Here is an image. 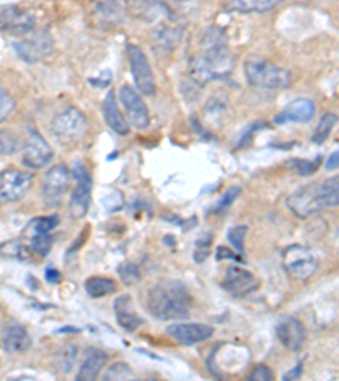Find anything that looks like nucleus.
<instances>
[{
  "label": "nucleus",
  "mask_w": 339,
  "mask_h": 381,
  "mask_svg": "<svg viewBox=\"0 0 339 381\" xmlns=\"http://www.w3.org/2000/svg\"><path fill=\"white\" fill-rule=\"evenodd\" d=\"M51 246H53V237H51L50 234H33L29 248H31L36 256L45 258L51 251Z\"/></svg>",
  "instance_id": "cd10ccee"
},
{
  "label": "nucleus",
  "mask_w": 339,
  "mask_h": 381,
  "mask_svg": "<svg viewBox=\"0 0 339 381\" xmlns=\"http://www.w3.org/2000/svg\"><path fill=\"white\" fill-rule=\"evenodd\" d=\"M14 110H16L14 98H12L11 93L6 92V90L0 89V124L14 114Z\"/></svg>",
  "instance_id": "f704fd0d"
},
{
  "label": "nucleus",
  "mask_w": 339,
  "mask_h": 381,
  "mask_svg": "<svg viewBox=\"0 0 339 381\" xmlns=\"http://www.w3.org/2000/svg\"><path fill=\"white\" fill-rule=\"evenodd\" d=\"M117 290V283L114 280L106 278V276H92L85 281V292L92 298H102L111 295Z\"/></svg>",
  "instance_id": "393cba45"
},
{
  "label": "nucleus",
  "mask_w": 339,
  "mask_h": 381,
  "mask_svg": "<svg viewBox=\"0 0 339 381\" xmlns=\"http://www.w3.org/2000/svg\"><path fill=\"white\" fill-rule=\"evenodd\" d=\"M55 41L51 38L50 31L46 29H41V31L31 33L29 38L23 39V41L16 42L14 50L17 51V55L28 63H38L41 59H45L46 56H50L53 53Z\"/></svg>",
  "instance_id": "9b49d317"
},
{
  "label": "nucleus",
  "mask_w": 339,
  "mask_h": 381,
  "mask_svg": "<svg viewBox=\"0 0 339 381\" xmlns=\"http://www.w3.org/2000/svg\"><path fill=\"white\" fill-rule=\"evenodd\" d=\"M114 314L117 324L124 329V331H136L138 327L143 326V319L139 317L136 309H134L133 298L129 295H119L114 300Z\"/></svg>",
  "instance_id": "aec40b11"
},
{
  "label": "nucleus",
  "mask_w": 339,
  "mask_h": 381,
  "mask_svg": "<svg viewBox=\"0 0 339 381\" xmlns=\"http://www.w3.org/2000/svg\"><path fill=\"white\" fill-rule=\"evenodd\" d=\"M284 266L292 278L307 280L317 271V259L311 249L302 244L287 246L284 249Z\"/></svg>",
  "instance_id": "6e6552de"
},
{
  "label": "nucleus",
  "mask_w": 339,
  "mask_h": 381,
  "mask_svg": "<svg viewBox=\"0 0 339 381\" xmlns=\"http://www.w3.org/2000/svg\"><path fill=\"white\" fill-rule=\"evenodd\" d=\"M53 148L48 144L43 134L38 129H29L24 142V166L31 168V170H41V168H46L48 164L53 161Z\"/></svg>",
  "instance_id": "1a4fd4ad"
},
{
  "label": "nucleus",
  "mask_w": 339,
  "mask_h": 381,
  "mask_svg": "<svg viewBox=\"0 0 339 381\" xmlns=\"http://www.w3.org/2000/svg\"><path fill=\"white\" fill-rule=\"evenodd\" d=\"M278 341L290 351H301L306 343V327L297 317H284L277 324Z\"/></svg>",
  "instance_id": "f3484780"
},
{
  "label": "nucleus",
  "mask_w": 339,
  "mask_h": 381,
  "mask_svg": "<svg viewBox=\"0 0 339 381\" xmlns=\"http://www.w3.org/2000/svg\"><path fill=\"white\" fill-rule=\"evenodd\" d=\"M72 173L73 178L77 180V185L72 192V197H70L68 209L73 219H82L87 215L90 209V202H92V176L82 163H75Z\"/></svg>",
  "instance_id": "423d86ee"
},
{
  "label": "nucleus",
  "mask_w": 339,
  "mask_h": 381,
  "mask_svg": "<svg viewBox=\"0 0 339 381\" xmlns=\"http://www.w3.org/2000/svg\"><path fill=\"white\" fill-rule=\"evenodd\" d=\"M126 381H153V380H136V378H133V380H126Z\"/></svg>",
  "instance_id": "c03bdc74"
},
{
  "label": "nucleus",
  "mask_w": 339,
  "mask_h": 381,
  "mask_svg": "<svg viewBox=\"0 0 339 381\" xmlns=\"http://www.w3.org/2000/svg\"><path fill=\"white\" fill-rule=\"evenodd\" d=\"M234 58L219 28H209L201 39L199 53L190 58V76L195 84L207 85L226 80L233 73Z\"/></svg>",
  "instance_id": "f257e3e1"
},
{
  "label": "nucleus",
  "mask_w": 339,
  "mask_h": 381,
  "mask_svg": "<svg viewBox=\"0 0 339 381\" xmlns=\"http://www.w3.org/2000/svg\"><path fill=\"white\" fill-rule=\"evenodd\" d=\"M277 6H280V2L277 0H238V2H231L228 6V11L234 12H243V14H250V12H270Z\"/></svg>",
  "instance_id": "b1692460"
},
{
  "label": "nucleus",
  "mask_w": 339,
  "mask_h": 381,
  "mask_svg": "<svg viewBox=\"0 0 339 381\" xmlns=\"http://www.w3.org/2000/svg\"><path fill=\"white\" fill-rule=\"evenodd\" d=\"M9 381H36L33 376H17V378H11Z\"/></svg>",
  "instance_id": "37998d69"
},
{
  "label": "nucleus",
  "mask_w": 339,
  "mask_h": 381,
  "mask_svg": "<svg viewBox=\"0 0 339 381\" xmlns=\"http://www.w3.org/2000/svg\"><path fill=\"white\" fill-rule=\"evenodd\" d=\"M117 273H119V278L124 285H134L141 278V271H139L138 265H134L131 261H124Z\"/></svg>",
  "instance_id": "c756f323"
},
{
  "label": "nucleus",
  "mask_w": 339,
  "mask_h": 381,
  "mask_svg": "<svg viewBox=\"0 0 339 381\" xmlns=\"http://www.w3.org/2000/svg\"><path fill=\"white\" fill-rule=\"evenodd\" d=\"M89 131V120L77 107H68V109L60 110L51 120V132L60 142L72 144V142L80 141Z\"/></svg>",
  "instance_id": "39448f33"
},
{
  "label": "nucleus",
  "mask_w": 339,
  "mask_h": 381,
  "mask_svg": "<svg viewBox=\"0 0 339 381\" xmlns=\"http://www.w3.org/2000/svg\"><path fill=\"white\" fill-rule=\"evenodd\" d=\"M0 336H2V348L9 354H23L31 348V336L21 324H6Z\"/></svg>",
  "instance_id": "6ab92c4d"
},
{
  "label": "nucleus",
  "mask_w": 339,
  "mask_h": 381,
  "mask_svg": "<svg viewBox=\"0 0 339 381\" xmlns=\"http://www.w3.org/2000/svg\"><path fill=\"white\" fill-rule=\"evenodd\" d=\"M97 11L104 16L102 19H111L112 23H116V24L119 23L121 16H123V7H121L119 4H114V2L99 4Z\"/></svg>",
  "instance_id": "c9c22d12"
},
{
  "label": "nucleus",
  "mask_w": 339,
  "mask_h": 381,
  "mask_svg": "<svg viewBox=\"0 0 339 381\" xmlns=\"http://www.w3.org/2000/svg\"><path fill=\"white\" fill-rule=\"evenodd\" d=\"M316 115V106L311 98H297V101L290 102L280 114L275 115L273 123L275 124H287V123H295V124H306L311 123Z\"/></svg>",
  "instance_id": "a211bd4d"
},
{
  "label": "nucleus",
  "mask_w": 339,
  "mask_h": 381,
  "mask_svg": "<svg viewBox=\"0 0 339 381\" xmlns=\"http://www.w3.org/2000/svg\"><path fill=\"white\" fill-rule=\"evenodd\" d=\"M21 142L12 131H0V154H16L19 151Z\"/></svg>",
  "instance_id": "c85d7f7f"
},
{
  "label": "nucleus",
  "mask_w": 339,
  "mask_h": 381,
  "mask_svg": "<svg viewBox=\"0 0 339 381\" xmlns=\"http://www.w3.org/2000/svg\"><path fill=\"white\" fill-rule=\"evenodd\" d=\"M60 224L58 215H48V217H38L31 224L33 234H50Z\"/></svg>",
  "instance_id": "7c9ffc66"
},
{
  "label": "nucleus",
  "mask_w": 339,
  "mask_h": 381,
  "mask_svg": "<svg viewBox=\"0 0 339 381\" xmlns=\"http://www.w3.org/2000/svg\"><path fill=\"white\" fill-rule=\"evenodd\" d=\"M167 334L170 337H173L177 343L184 346H194L211 339V337L214 336V329L207 326V324L182 322V324H172V326L167 327Z\"/></svg>",
  "instance_id": "dca6fc26"
},
{
  "label": "nucleus",
  "mask_w": 339,
  "mask_h": 381,
  "mask_svg": "<svg viewBox=\"0 0 339 381\" xmlns=\"http://www.w3.org/2000/svg\"><path fill=\"white\" fill-rule=\"evenodd\" d=\"M192 295L180 281H160L148 292V310L160 320H182L190 315Z\"/></svg>",
  "instance_id": "f03ea898"
},
{
  "label": "nucleus",
  "mask_w": 339,
  "mask_h": 381,
  "mask_svg": "<svg viewBox=\"0 0 339 381\" xmlns=\"http://www.w3.org/2000/svg\"><path fill=\"white\" fill-rule=\"evenodd\" d=\"M60 278H62V275H60L58 271L55 270V268H48L46 270V280L51 281V283H56Z\"/></svg>",
  "instance_id": "79ce46f5"
},
{
  "label": "nucleus",
  "mask_w": 339,
  "mask_h": 381,
  "mask_svg": "<svg viewBox=\"0 0 339 381\" xmlns=\"http://www.w3.org/2000/svg\"><path fill=\"white\" fill-rule=\"evenodd\" d=\"M245 76L250 85L267 90H284L292 81V76L285 68L263 58L246 59Z\"/></svg>",
  "instance_id": "20e7f679"
},
{
  "label": "nucleus",
  "mask_w": 339,
  "mask_h": 381,
  "mask_svg": "<svg viewBox=\"0 0 339 381\" xmlns=\"http://www.w3.org/2000/svg\"><path fill=\"white\" fill-rule=\"evenodd\" d=\"M339 203L338 176L328 178L321 183H311L287 198V207L299 219H307L324 209H334Z\"/></svg>",
  "instance_id": "7ed1b4c3"
},
{
  "label": "nucleus",
  "mask_w": 339,
  "mask_h": 381,
  "mask_svg": "<svg viewBox=\"0 0 339 381\" xmlns=\"http://www.w3.org/2000/svg\"><path fill=\"white\" fill-rule=\"evenodd\" d=\"M223 288L234 297H246L258 288V280L251 271L241 266H229L226 270Z\"/></svg>",
  "instance_id": "2eb2a0df"
},
{
  "label": "nucleus",
  "mask_w": 339,
  "mask_h": 381,
  "mask_svg": "<svg viewBox=\"0 0 339 381\" xmlns=\"http://www.w3.org/2000/svg\"><path fill=\"white\" fill-rule=\"evenodd\" d=\"M182 39V29L178 28H160L155 38V51L167 55L172 53Z\"/></svg>",
  "instance_id": "5701e85b"
},
{
  "label": "nucleus",
  "mask_w": 339,
  "mask_h": 381,
  "mask_svg": "<svg viewBox=\"0 0 339 381\" xmlns=\"http://www.w3.org/2000/svg\"><path fill=\"white\" fill-rule=\"evenodd\" d=\"M338 161H339V153L338 151H334V153L329 156V159H328V163H326V170H336L338 168Z\"/></svg>",
  "instance_id": "ea45409f"
},
{
  "label": "nucleus",
  "mask_w": 339,
  "mask_h": 381,
  "mask_svg": "<svg viewBox=\"0 0 339 381\" xmlns=\"http://www.w3.org/2000/svg\"><path fill=\"white\" fill-rule=\"evenodd\" d=\"M119 101L126 109V114H128V124H131L138 131L148 129V125H150V110H148V106L145 101H143L141 95H139L133 86H121Z\"/></svg>",
  "instance_id": "ddd939ff"
},
{
  "label": "nucleus",
  "mask_w": 339,
  "mask_h": 381,
  "mask_svg": "<svg viewBox=\"0 0 339 381\" xmlns=\"http://www.w3.org/2000/svg\"><path fill=\"white\" fill-rule=\"evenodd\" d=\"M239 193H241V188H239V187H231V188L226 190L224 195H223V198H221V200L217 202L216 205L211 209L212 214H219V212H223V210L228 209V207L231 205V203L239 197Z\"/></svg>",
  "instance_id": "e433bc0d"
},
{
  "label": "nucleus",
  "mask_w": 339,
  "mask_h": 381,
  "mask_svg": "<svg viewBox=\"0 0 339 381\" xmlns=\"http://www.w3.org/2000/svg\"><path fill=\"white\" fill-rule=\"evenodd\" d=\"M102 114H104V119H106V124L112 129V131L121 134V136H128L129 129L131 127H129L128 120L124 119V115L121 114L119 106H117V101H116V93L112 92V90L106 95V98H104Z\"/></svg>",
  "instance_id": "412c9836"
},
{
  "label": "nucleus",
  "mask_w": 339,
  "mask_h": 381,
  "mask_svg": "<svg viewBox=\"0 0 339 381\" xmlns=\"http://www.w3.org/2000/svg\"><path fill=\"white\" fill-rule=\"evenodd\" d=\"M336 124H338V115L333 114V112H326V114L321 117L319 125L316 127L314 134H312V141H314L316 144H323V142L331 136Z\"/></svg>",
  "instance_id": "bb28decb"
},
{
  "label": "nucleus",
  "mask_w": 339,
  "mask_h": 381,
  "mask_svg": "<svg viewBox=\"0 0 339 381\" xmlns=\"http://www.w3.org/2000/svg\"><path fill=\"white\" fill-rule=\"evenodd\" d=\"M126 51H128V59H129V67H131L133 73V80L136 84V89L139 90L138 93L151 95L156 93V81L153 70H151V64L148 62V56L145 55V51L136 45H128L126 46Z\"/></svg>",
  "instance_id": "0eeeda50"
},
{
  "label": "nucleus",
  "mask_w": 339,
  "mask_h": 381,
  "mask_svg": "<svg viewBox=\"0 0 339 381\" xmlns=\"http://www.w3.org/2000/svg\"><path fill=\"white\" fill-rule=\"evenodd\" d=\"M216 259L217 261H223V259H233V261H243L241 254L234 253L228 248V246H219L216 251Z\"/></svg>",
  "instance_id": "58836bf2"
},
{
  "label": "nucleus",
  "mask_w": 339,
  "mask_h": 381,
  "mask_svg": "<svg viewBox=\"0 0 339 381\" xmlns=\"http://www.w3.org/2000/svg\"><path fill=\"white\" fill-rule=\"evenodd\" d=\"M31 183V173L16 170V168H9V170L2 171L0 173V203L21 200L28 193Z\"/></svg>",
  "instance_id": "f8f14e48"
},
{
  "label": "nucleus",
  "mask_w": 339,
  "mask_h": 381,
  "mask_svg": "<svg viewBox=\"0 0 339 381\" xmlns=\"http://www.w3.org/2000/svg\"><path fill=\"white\" fill-rule=\"evenodd\" d=\"M107 363V354L104 351L99 349H90L87 351V356L82 363V366L78 368L75 381H97L101 371L106 368Z\"/></svg>",
  "instance_id": "4be33fe9"
},
{
  "label": "nucleus",
  "mask_w": 339,
  "mask_h": 381,
  "mask_svg": "<svg viewBox=\"0 0 339 381\" xmlns=\"http://www.w3.org/2000/svg\"><path fill=\"white\" fill-rule=\"evenodd\" d=\"M246 234H248L246 226H236V227L229 229V232H228V241L231 242L233 248L236 249L239 254H243V249H245Z\"/></svg>",
  "instance_id": "72a5a7b5"
},
{
  "label": "nucleus",
  "mask_w": 339,
  "mask_h": 381,
  "mask_svg": "<svg viewBox=\"0 0 339 381\" xmlns=\"http://www.w3.org/2000/svg\"><path fill=\"white\" fill-rule=\"evenodd\" d=\"M77 356L78 348L75 344H67L65 348L60 349L55 356V366L58 370V373L68 375L73 370V366H75Z\"/></svg>",
  "instance_id": "a878e982"
},
{
  "label": "nucleus",
  "mask_w": 339,
  "mask_h": 381,
  "mask_svg": "<svg viewBox=\"0 0 339 381\" xmlns=\"http://www.w3.org/2000/svg\"><path fill=\"white\" fill-rule=\"evenodd\" d=\"M319 164H321V156H317V158L312 159V161H309V159H292V161H290V166L302 176L312 175V173L319 168Z\"/></svg>",
  "instance_id": "473e14b6"
},
{
  "label": "nucleus",
  "mask_w": 339,
  "mask_h": 381,
  "mask_svg": "<svg viewBox=\"0 0 339 381\" xmlns=\"http://www.w3.org/2000/svg\"><path fill=\"white\" fill-rule=\"evenodd\" d=\"M301 373H302V365H297L294 368V371H289V373L284 376V381H294L295 378H299Z\"/></svg>",
  "instance_id": "a19ab883"
},
{
  "label": "nucleus",
  "mask_w": 339,
  "mask_h": 381,
  "mask_svg": "<svg viewBox=\"0 0 339 381\" xmlns=\"http://www.w3.org/2000/svg\"><path fill=\"white\" fill-rule=\"evenodd\" d=\"M36 25V17L26 8L11 6L0 12V31H7L12 34H31Z\"/></svg>",
  "instance_id": "4468645a"
},
{
  "label": "nucleus",
  "mask_w": 339,
  "mask_h": 381,
  "mask_svg": "<svg viewBox=\"0 0 339 381\" xmlns=\"http://www.w3.org/2000/svg\"><path fill=\"white\" fill-rule=\"evenodd\" d=\"M246 381H275V376H273V371L267 365H258L251 370Z\"/></svg>",
  "instance_id": "4c0bfd02"
},
{
  "label": "nucleus",
  "mask_w": 339,
  "mask_h": 381,
  "mask_svg": "<svg viewBox=\"0 0 339 381\" xmlns=\"http://www.w3.org/2000/svg\"><path fill=\"white\" fill-rule=\"evenodd\" d=\"M70 178H72V175H70L67 164L63 163L55 164V166H51L48 170L41 183V197L46 205L56 207L62 202L63 195L70 188Z\"/></svg>",
  "instance_id": "9d476101"
},
{
  "label": "nucleus",
  "mask_w": 339,
  "mask_h": 381,
  "mask_svg": "<svg viewBox=\"0 0 339 381\" xmlns=\"http://www.w3.org/2000/svg\"><path fill=\"white\" fill-rule=\"evenodd\" d=\"M211 242H212V234H204L195 241V253L194 258L197 263H204L211 253Z\"/></svg>",
  "instance_id": "2f4dec72"
}]
</instances>
